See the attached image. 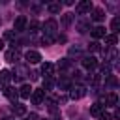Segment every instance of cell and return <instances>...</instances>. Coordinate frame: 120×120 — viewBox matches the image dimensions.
Returning a JSON list of instances; mask_svg holds the SVG:
<instances>
[{"label": "cell", "instance_id": "cell-22", "mask_svg": "<svg viewBox=\"0 0 120 120\" xmlns=\"http://www.w3.org/2000/svg\"><path fill=\"white\" fill-rule=\"evenodd\" d=\"M86 30H90V21H79L77 22V32L84 34Z\"/></svg>", "mask_w": 120, "mask_h": 120}, {"label": "cell", "instance_id": "cell-29", "mask_svg": "<svg viewBox=\"0 0 120 120\" xmlns=\"http://www.w3.org/2000/svg\"><path fill=\"white\" fill-rule=\"evenodd\" d=\"M56 39H58V38H52V36H43V38H41V43H43V45H52Z\"/></svg>", "mask_w": 120, "mask_h": 120}, {"label": "cell", "instance_id": "cell-19", "mask_svg": "<svg viewBox=\"0 0 120 120\" xmlns=\"http://www.w3.org/2000/svg\"><path fill=\"white\" fill-rule=\"evenodd\" d=\"M56 84H58V86H60L62 90H71V81H69L68 77H60Z\"/></svg>", "mask_w": 120, "mask_h": 120}, {"label": "cell", "instance_id": "cell-16", "mask_svg": "<svg viewBox=\"0 0 120 120\" xmlns=\"http://www.w3.org/2000/svg\"><path fill=\"white\" fill-rule=\"evenodd\" d=\"M90 34H92L94 39L105 38V28H103V26H94V28H90Z\"/></svg>", "mask_w": 120, "mask_h": 120}, {"label": "cell", "instance_id": "cell-15", "mask_svg": "<svg viewBox=\"0 0 120 120\" xmlns=\"http://www.w3.org/2000/svg\"><path fill=\"white\" fill-rule=\"evenodd\" d=\"M32 90H34V88H32L30 84H22L17 92H19V98H24V99H26V98H30V96H32Z\"/></svg>", "mask_w": 120, "mask_h": 120}, {"label": "cell", "instance_id": "cell-10", "mask_svg": "<svg viewBox=\"0 0 120 120\" xmlns=\"http://www.w3.org/2000/svg\"><path fill=\"white\" fill-rule=\"evenodd\" d=\"M19 58H21V52H19V49L11 47V49H8V51H6V60H8V62L15 64V62H19Z\"/></svg>", "mask_w": 120, "mask_h": 120}, {"label": "cell", "instance_id": "cell-3", "mask_svg": "<svg viewBox=\"0 0 120 120\" xmlns=\"http://www.w3.org/2000/svg\"><path fill=\"white\" fill-rule=\"evenodd\" d=\"M92 2L90 0H82V2H77L75 4V11H77V15H84V13H90L92 11Z\"/></svg>", "mask_w": 120, "mask_h": 120}, {"label": "cell", "instance_id": "cell-28", "mask_svg": "<svg viewBox=\"0 0 120 120\" xmlns=\"http://www.w3.org/2000/svg\"><path fill=\"white\" fill-rule=\"evenodd\" d=\"M68 54H69V56H81V54H82V49L77 47V45H75V47H69V52H68Z\"/></svg>", "mask_w": 120, "mask_h": 120}, {"label": "cell", "instance_id": "cell-30", "mask_svg": "<svg viewBox=\"0 0 120 120\" xmlns=\"http://www.w3.org/2000/svg\"><path fill=\"white\" fill-rule=\"evenodd\" d=\"M99 49H101V47H99V43H98V41H92V43L88 45V51H90V52H98Z\"/></svg>", "mask_w": 120, "mask_h": 120}, {"label": "cell", "instance_id": "cell-12", "mask_svg": "<svg viewBox=\"0 0 120 120\" xmlns=\"http://www.w3.org/2000/svg\"><path fill=\"white\" fill-rule=\"evenodd\" d=\"M26 24H28L26 17H24V15H19V17L15 19V22H13V30H15V32H22V30L26 28Z\"/></svg>", "mask_w": 120, "mask_h": 120}, {"label": "cell", "instance_id": "cell-17", "mask_svg": "<svg viewBox=\"0 0 120 120\" xmlns=\"http://www.w3.org/2000/svg\"><path fill=\"white\" fill-rule=\"evenodd\" d=\"M101 112H105V107H103L101 103H94V105L90 107V114H92V116H96V118H98Z\"/></svg>", "mask_w": 120, "mask_h": 120}, {"label": "cell", "instance_id": "cell-27", "mask_svg": "<svg viewBox=\"0 0 120 120\" xmlns=\"http://www.w3.org/2000/svg\"><path fill=\"white\" fill-rule=\"evenodd\" d=\"M118 28H120V17H114V19H112V22H111V30H112V34H114V36L118 34Z\"/></svg>", "mask_w": 120, "mask_h": 120}, {"label": "cell", "instance_id": "cell-20", "mask_svg": "<svg viewBox=\"0 0 120 120\" xmlns=\"http://www.w3.org/2000/svg\"><path fill=\"white\" fill-rule=\"evenodd\" d=\"M60 9H62V4H60V2L47 4V11H49V13H60Z\"/></svg>", "mask_w": 120, "mask_h": 120}, {"label": "cell", "instance_id": "cell-1", "mask_svg": "<svg viewBox=\"0 0 120 120\" xmlns=\"http://www.w3.org/2000/svg\"><path fill=\"white\" fill-rule=\"evenodd\" d=\"M43 36H52V38H58L56 36V30H58V22L54 21V19H47L45 22H43Z\"/></svg>", "mask_w": 120, "mask_h": 120}, {"label": "cell", "instance_id": "cell-14", "mask_svg": "<svg viewBox=\"0 0 120 120\" xmlns=\"http://www.w3.org/2000/svg\"><path fill=\"white\" fill-rule=\"evenodd\" d=\"M41 73H43V77H45V79H47V77H54V66H52L51 62L41 64Z\"/></svg>", "mask_w": 120, "mask_h": 120}, {"label": "cell", "instance_id": "cell-4", "mask_svg": "<svg viewBox=\"0 0 120 120\" xmlns=\"http://www.w3.org/2000/svg\"><path fill=\"white\" fill-rule=\"evenodd\" d=\"M81 64H82V68L84 69H88V71H92V69H96L98 68V58L96 56H82L81 58Z\"/></svg>", "mask_w": 120, "mask_h": 120}, {"label": "cell", "instance_id": "cell-2", "mask_svg": "<svg viewBox=\"0 0 120 120\" xmlns=\"http://www.w3.org/2000/svg\"><path fill=\"white\" fill-rule=\"evenodd\" d=\"M98 103H101L103 107H116V103H118V96H116V92H109L105 98H101Z\"/></svg>", "mask_w": 120, "mask_h": 120}, {"label": "cell", "instance_id": "cell-18", "mask_svg": "<svg viewBox=\"0 0 120 120\" xmlns=\"http://www.w3.org/2000/svg\"><path fill=\"white\" fill-rule=\"evenodd\" d=\"M103 39H105V45H107L109 49H111V47H114V45H116V41H118V38H116L114 34H105V38H103Z\"/></svg>", "mask_w": 120, "mask_h": 120}, {"label": "cell", "instance_id": "cell-24", "mask_svg": "<svg viewBox=\"0 0 120 120\" xmlns=\"http://www.w3.org/2000/svg\"><path fill=\"white\" fill-rule=\"evenodd\" d=\"M13 114H17V116L26 114V107H24V105H21V103H15V105H13Z\"/></svg>", "mask_w": 120, "mask_h": 120}, {"label": "cell", "instance_id": "cell-7", "mask_svg": "<svg viewBox=\"0 0 120 120\" xmlns=\"http://www.w3.org/2000/svg\"><path fill=\"white\" fill-rule=\"evenodd\" d=\"M30 99H32V103H34V105H43V103H45V92H43L41 88H38V90H32V96H30Z\"/></svg>", "mask_w": 120, "mask_h": 120}, {"label": "cell", "instance_id": "cell-9", "mask_svg": "<svg viewBox=\"0 0 120 120\" xmlns=\"http://www.w3.org/2000/svg\"><path fill=\"white\" fill-rule=\"evenodd\" d=\"M2 94H4V96H6V98H8V99L13 103V105H15V103H17V99H19V92H17L13 86H8V88H4V90H2Z\"/></svg>", "mask_w": 120, "mask_h": 120}, {"label": "cell", "instance_id": "cell-26", "mask_svg": "<svg viewBox=\"0 0 120 120\" xmlns=\"http://www.w3.org/2000/svg\"><path fill=\"white\" fill-rule=\"evenodd\" d=\"M58 68H60L62 71H66V69H71V62H69V58H62V60L58 62Z\"/></svg>", "mask_w": 120, "mask_h": 120}, {"label": "cell", "instance_id": "cell-8", "mask_svg": "<svg viewBox=\"0 0 120 120\" xmlns=\"http://www.w3.org/2000/svg\"><path fill=\"white\" fill-rule=\"evenodd\" d=\"M24 58H26L28 64H38V62H41V54H39L38 51H34V49L26 51V52H24Z\"/></svg>", "mask_w": 120, "mask_h": 120}, {"label": "cell", "instance_id": "cell-32", "mask_svg": "<svg viewBox=\"0 0 120 120\" xmlns=\"http://www.w3.org/2000/svg\"><path fill=\"white\" fill-rule=\"evenodd\" d=\"M13 36H15V34H13L11 30H8V32L4 34V38H6V39H13Z\"/></svg>", "mask_w": 120, "mask_h": 120}, {"label": "cell", "instance_id": "cell-6", "mask_svg": "<svg viewBox=\"0 0 120 120\" xmlns=\"http://www.w3.org/2000/svg\"><path fill=\"white\" fill-rule=\"evenodd\" d=\"M69 96H71V99H81V98H84V96H86V86H82V84L71 86Z\"/></svg>", "mask_w": 120, "mask_h": 120}, {"label": "cell", "instance_id": "cell-11", "mask_svg": "<svg viewBox=\"0 0 120 120\" xmlns=\"http://www.w3.org/2000/svg\"><path fill=\"white\" fill-rule=\"evenodd\" d=\"M9 81H11V71L2 69V71H0V90L8 88V86H9Z\"/></svg>", "mask_w": 120, "mask_h": 120}, {"label": "cell", "instance_id": "cell-33", "mask_svg": "<svg viewBox=\"0 0 120 120\" xmlns=\"http://www.w3.org/2000/svg\"><path fill=\"white\" fill-rule=\"evenodd\" d=\"M4 49V39H0V51Z\"/></svg>", "mask_w": 120, "mask_h": 120}, {"label": "cell", "instance_id": "cell-13", "mask_svg": "<svg viewBox=\"0 0 120 120\" xmlns=\"http://www.w3.org/2000/svg\"><path fill=\"white\" fill-rule=\"evenodd\" d=\"M105 19V11L101 9V8H92V11H90V21H103Z\"/></svg>", "mask_w": 120, "mask_h": 120}, {"label": "cell", "instance_id": "cell-21", "mask_svg": "<svg viewBox=\"0 0 120 120\" xmlns=\"http://www.w3.org/2000/svg\"><path fill=\"white\" fill-rule=\"evenodd\" d=\"M73 17H75L73 13H64V15H62V26H64V28H68V26L73 22Z\"/></svg>", "mask_w": 120, "mask_h": 120}, {"label": "cell", "instance_id": "cell-25", "mask_svg": "<svg viewBox=\"0 0 120 120\" xmlns=\"http://www.w3.org/2000/svg\"><path fill=\"white\" fill-rule=\"evenodd\" d=\"M26 30H28L30 34H36V32L39 30V22H38V21H30V22L26 24Z\"/></svg>", "mask_w": 120, "mask_h": 120}, {"label": "cell", "instance_id": "cell-23", "mask_svg": "<svg viewBox=\"0 0 120 120\" xmlns=\"http://www.w3.org/2000/svg\"><path fill=\"white\" fill-rule=\"evenodd\" d=\"M52 86H54V77H47V79H43V92L45 90H52Z\"/></svg>", "mask_w": 120, "mask_h": 120}, {"label": "cell", "instance_id": "cell-5", "mask_svg": "<svg viewBox=\"0 0 120 120\" xmlns=\"http://www.w3.org/2000/svg\"><path fill=\"white\" fill-rule=\"evenodd\" d=\"M26 75H30L28 68H26V66H22V64H19V66L13 69V73H11V79H15V81H21V79H24Z\"/></svg>", "mask_w": 120, "mask_h": 120}, {"label": "cell", "instance_id": "cell-31", "mask_svg": "<svg viewBox=\"0 0 120 120\" xmlns=\"http://www.w3.org/2000/svg\"><path fill=\"white\" fill-rule=\"evenodd\" d=\"M98 120H112V116H111L109 112H101V114L98 116Z\"/></svg>", "mask_w": 120, "mask_h": 120}]
</instances>
